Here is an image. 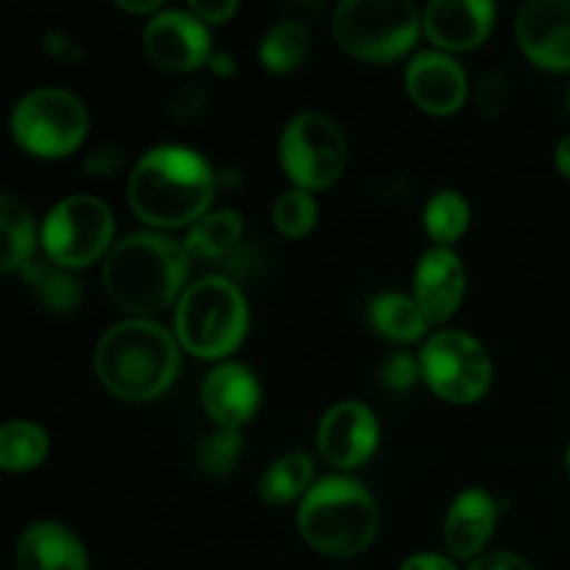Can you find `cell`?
<instances>
[{
    "label": "cell",
    "mask_w": 570,
    "mask_h": 570,
    "mask_svg": "<svg viewBox=\"0 0 570 570\" xmlns=\"http://www.w3.org/2000/svg\"><path fill=\"white\" fill-rule=\"evenodd\" d=\"M298 529L321 554L356 557L379 532L376 501L356 479L326 476L301 501Z\"/></svg>",
    "instance_id": "cell-4"
},
{
    "label": "cell",
    "mask_w": 570,
    "mask_h": 570,
    "mask_svg": "<svg viewBox=\"0 0 570 570\" xmlns=\"http://www.w3.org/2000/svg\"><path fill=\"white\" fill-rule=\"evenodd\" d=\"M115 215L95 195H70L45 217L42 248L53 265L65 271L87 267L109 254Z\"/></svg>",
    "instance_id": "cell-8"
},
{
    "label": "cell",
    "mask_w": 570,
    "mask_h": 570,
    "mask_svg": "<svg viewBox=\"0 0 570 570\" xmlns=\"http://www.w3.org/2000/svg\"><path fill=\"white\" fill-rule=\"evenodd\" d=\"M421 360H415L412 354H393L382 365V382L390 390H410L415 387L417 379H421Z\"/></svg>",
    "instance_id": "cell-31"
},
{
    "label": "cell",
    "mask_w": 570,
    "mask_h": 570,
    "mask_svg": "<svg viewBox=\"0 0 570 570\" xmlns=\"http://www.w3.org/2000/svg\"><path fill=\"white\" fill-rule=\"evenodd\" d=\"M371 326L382 337L395 340V343H415L426 334L429 321L423 317L421 306L415 298L404 293H382L371 301Z\"/></svg>",
    "instance_id": "cell-21"
},
{
    "label": "cell",
    "mask_w": 570,
    "mask_h": 570,
    "mask_svg": "<svg viewBox=\"0 0 570 570\" xmlns=\"http://www.w3.org/2000/svg\"><path fill=\"white\" fill-rule=\"evenodd\" d=\"M245 232V220L234 209L206 212L198 223H193L184 239V248L195 259H215L232 250Z\"/></svg>",
    "instance_id": "cell-22"
},
{
    "label": "cell",
    "mask_w": 570,
    "mask_h": 570,
    "mask_svg": "<svg viewBox=\"0 0 570 570\" xmlns=\"http://www.w3.org/2000/svg\"><path fill=\"white\" fill-rule=\"evenodd\" d=\"M50 440L42 426L31 421H11L0 429V468L22 473L37 468L48 456Z\"/></svg>",
    "instance_id": "cell-24"
},
{
    "label": "cell",
    "mask_w": 570,
    "mask_h": 570,
    "mask_svg": "<svg viewBox=\"0 0 570 570\" xmlns=\"http://www.w3.org/2000/svg\"><path fill=\"white\" fill-rule=\"evenodd\" d=\"M468 570H532V566L510 551H488V554L476 557Z\"/></svg>",
    "instance_id": "cell-35"
},
{
    "label": "cell",
    "mask_w": 570,
    "mask_h": 570,
    "mask_svg": "<svg viewBox=\"0 0 570 570\" xmlns=\"http://www.w3.org/2000/svg\"><path fill=\"white\" fill-rule=\"evenodd\" d=\"M499 523V501L482 488H468L451 504L443 523L445 549L456 560H476Z\"/></svg>",
    "instance_id": "cell-17"
},
{
    "label": "cell",
    "mask_w": 570,
    "mask_h": 570,
    "mask_svg": "<svg viewBox=\"0 0 570 570\" xmlns=\"http://www.w3.org/2000/svg\"><path fill=\"white\" fill-rule=\"evenodd\" d=\"M493 22L495 6L490 0H434L423 11V31L443 53L479 48Z\"/></svg>",
    "instance_id": "cell-15"
},
{
    "label": "cell",
    "mask_w": 570,
    "mask_h": 570,
    "mask_svg": "<svg viewBox=\"0 0 570 570\" xmlns=\"http://www.w3.org/2000/svg\"><path fill=\"white\" fill-rule=\"evenodd\" d=\"M248 301L223 276H206L187 287L176 306V337L200 360L234 354L248 334Z\"/></svg>",
    "instance_id": "cell-5"
},
{
    "label": "cell",
    "mask_w": 570,
    "mask_h": 570,
    "mask_svg": "<svg viewBox=\"0 0 570 570\" xmlns=\"http://www.w3.org/2000/svg\"><path fill=\"white\" fill-rule=\"evenodd\" d=\"M415 295L429 323H445L462 304L465 295V267L451 248H429L415 267Z\"/></svg>",
    "instance_id": "cell-16"
},
{
    "label": "cell",
    "mask_w": 570,
    "mask_h": 570,
    "mask_svg": "<svg viewBox=\"0 0 570 570\" xmlns=\"http://www.w3.org/2000/svg\"><path fill=\"white\" fill-rule=\"evenodd\" d=\"M421 373L440 399L451 404H473L493 382V362L473 334L438 332L423 345Z\"/></svg>",
    "instance_id": "cell-10"
},
{
    "label": "cell",
    "mask_w": 570,
    "mask_h": 570,
    "mask_svg": "<svg viewBox=\"0 0 570 570\" xmlns=\"http://www.w3.org/2000/svg\"><path fill=\"white\" fill-rule=\"evenodd\" d=\"M523 53L551 72L570 70V0H532L515 17Z\"/></svg>",
    "instance_id": "cell-12"
},
{
    "label": "cell",
    "mask_w": 570,
    "mask_h": 570,
    "mask_svg": "<svg viewBox=\"0 0 570 570\" xmlns=\"http://www.w3.org/2000/svg\"><path fill=\"white\" fill-rule=\"evenodd\" d=\"M476 100L484 115H499L507 106V100H510V83H507L504 72H484L476 89Z\"/></svg>",
    "instance_id": "cell-32"
},
{
    "label": "cell",
    "mask_w": 570,
    "mask_h": 570,
    "mask_svg": "<svg viewBox=\"0 0 570 570\" xmlns=\"http://www.w3.org/2000/svg\"><path fill=\"white\" fill-rule=\"evenodd\" d=\"M17 570H89L81 540L56 521L31 523L14 546Z\"/></svg>",
    "instance_id": "cell-19"
},
{
    "label": "cell",
    "mask_w": 570,
    "mask_h": 570,
    "mask_svg": "<svg viewBox=\"0 0 570 570\" xmlns=\"http://www.w3.org/2000/svg\"><path fill=\"white\" fill-rule=\"evenodd\" d=\"M312 48V33L304 22L284 20L276 22L271 31L265 33L259 45V61L267 72H276V76H287L295 72L304 59L309 56Z\"/></svg>",
    "instance_id": "cell-23"
},
{
    "label": "cell",
    "mask_w": 570,
    "mask_h": 570,
    "mask_svg": "<svg viewBox=\"0 0 570 570\" xmlns=\"http://www.w3.org/2000/svg\"><path fill=\"white\" fill-rule=\"evenodd\" d=\"M120 167H122V150L117 148H98L87 161H83V170H87L89 176H98V178L111 176V173H117Z\"/></svg>",
    "instance_id": "cell-36"
},
{
    "label": "cell",
    "mask_w": 570,
    "mask_h": 570,
    "mask_svg": "<svg viewBox=\"0 0 570 570\" xmlns=\"http://www.w3.org/2000/svg\"><path fill=\"white\" fill-rule=\"evenodd\" d=\"M468 223H471V206L454 189L432 195L426 212H423V226L440 248H449L451 243H456L465 234Z\"/></svg>",
    "instance_id": "cell-26"
},
{
    "label": "cell",
    "mask_w": 570,
    "mask_h": 570,
    "mask_svg": "<svg viewBox=\"0 0 570 570\" xmlns=\"http://www.w3.org/2000/svg\"><path fill=\"white\" fill-rule=\"evenodd\" d=\"M239 451H243V434H239V429L220 426L215 434H209L200 443L198 460L209 476H228L234 471V465H237Z\"/></svg>",
    "instance_id": "cell-29"
},
{
    "label": "cell",
    "mask_w": 570,
    "mask_h": 570,
    "mask_svg": "<svg viewBox=\"0 0 570 570\" xmlns=\"http://www.w3.org/2000/svg\"><path fill=\"white\" fill-rule=\"evenodd\" d=\"M193 14L198 17L200 22H228L234 14H237L239 3L237 0H193L189 3Z\"/></svg>",
    "instance_id": "cell-34"
},
{
    "label": "cell",
    "mask_w": 570,
    "mask_h": 570,
    "mask_svg": "<svg viewBox=\"0 0 570 570\" xmlns=\"http://www.w3.org/2000/svg\"><path fill=\"white\" fill-rule=\"evenodd\" d=\"M117 6L134 14H148V11H159L161 0H117Z\"/></svg>",
    "instance_id": "cell-39"
},
{
    "label": "cell",
    "mask_w": 570,
    "mask_h": 570,
    "mask_svg": "<svg viewBox=\"0 0 570 570\" xmlns=\"http://www.w3.org/2000/svg\"><path fill=\"white\" fill-rule=\"evenodd\" d=\"M33 245H37V228L31 212L14 195L6 193L0 198V267L14 273L31 265Z\"/></svg>",
    "instance_id": "cell-20"
},
{
    "label": "cell",
    "mask_w": 570,
    "mask_h": 570,
    "mask_svg": "<svg viewBox=\"0 0 570 570\" xmlns=\"http://www.w3.org/2000/svg\"><path fill=\"white\" fill-rule=\"evenodd\" d=\"M399 570H460L454 566V560L443 554H434V551H423V554H412L401 562Z\"/></svg>",
    "instance_id": "cell-37"
},
{
    "label": "cell",
    "mask_w": 570,
    "mask_h": 570,
    "mask_svg": "<svg viewBox=\"0 0 570 570\" xmlns=\"http://www.w3.org/2000/svg\"><path fill=\"white\" fill-rule=\"evenodd\" d=\"M568 111H570V92H568Z\"/></svg>",
    "instance_id": "cell-42"
},
{
    "label": "cell",
    "mask_w": 570,
    "mask_h": 570,
    "mask_svg": "<svg viewBox=\"0 0 570 570\" xmlns=\"http://www.w3.org/2000/svg\"><path fill=\"white\" fill-rule=\"evenodd\" d=\"M22 276L31 284V289L37 293V298L42 301L48 309L53 312H72L78 306V298H81V289H78L76 278L67 276L65 267L59 265H31L22 267Z\"/></svg>",
    "instance_id": "cell-27"
},
{
    "label": "cell",
    "mask_w": 570,
    "mask_h": 570,
    "mask_svg": "<svg viewBox=\"0 0 570 570\" xmlns=\"http://www.w3.org/2000/svg\"><path fill=\"white\" fill-rule=\"evenodd\" d=\"M566 465H568V473H570V445H568V451H566Z\"/></svg>",
    "instance_id": "cell-41"
},
{
    "label": "cell",
    "mask_w": 570,
    "mask_h": 570,
    "mask_svg": "<svg viewBox=\"0 0 570 570\" xmlns=\"http://www.w3.org/2000/svg\"><path fill=\"white\" fill-rule=\"evenodd\" d=\"M209 109V92L200 83H187L170 98V111L178 122H195Z\"/></svg>",
    "instance_id": "cell-30"
},
{
    "label": "cell",
    "mask_w": 570,
    "mask_h": 570,
    "mask_svg": "<svg viewBox=\"0 0 570 570\" xmlns=\"http://www.w3.org/2000/svg\"><path fill=\"white\" fill-rule=\"evenodd\" d=\"M209 67L217 78H232L237 72V61L232 53H212Z\"/></svg>",
    "instance_id": "cell-38"
},
{
    "label": "cell",
    "mask_w": 570,
    "mask_h": 570,
    "mask_svg": "<svg viewBox=\"0 0 570 570\" xmlns=\"http://www.w3.org/2000/svg\"><path fill=\"white\" fill-rule=\"evenodd\" d=\"M406 89L423 111L449 117L460 111L468 95L465 70L443 50H423L406 67Z\"/></svg>",
    "instance_id": "cell-14"
},
{
    "label": "cell",
    "mask_w": 570,
    "mask_h": 570,
    "mask_svg": "<svg viewBox=\"0 0 570 570\" xmlns=\"http://www.w3.org/2000/svg\"><path fill=\"white\" fill-rule=\"evenodd\" d=\"M215 198V173L209 161L184 145H159L139 156L128 178V204L134 215L156 228L193 226Z\"/></svg>",
    "instance_id": "cell-1"
},
{
    "label": "cell",
    "mask_w": 570,
    "mask_h": 570,
    "mask_svg": "<svg viewBox=\"0 0 570 570\" xmlns=\"http://www.w3.org/2000/svg\"><path fill=\"white\" fill-rule=\"evenodd\" d=\"M278 156L295 187L315 193V189L332 187L343 176L348 148L332 117L321 111H301L284 126Z\"/></svg>",
    "instance_id": "cell-9"
},
{
    "label": "cell",
    "mask_w": 570,
    "mask_h": 570,
    "mask_svg": "<svg viewBox=\"0 0 570 570\" xmlns=\"http://www.w3.org/2000/svg\"><path fill=\"white\" fill-rule=\"evenodd\" d=\"M145 50L150 59L170 72L198 70L212 59V37L193 11L167 9L145 26Z\"/></svg>",
    "instance_id": "cell-11"
},
{
    "label": "cell",
    "mask_w": 570,
    "mask_h": 570,
    "mask_svg": "<svg viewBox=\"0 0 570 570\" xmlns=\"http://www.w3.org/2000/svg\"><path fill=\"white\" fill-rule=\"evenodd\" d=\"M89 131V111L61 87H39L22 95L11 111V134L28 154L59 159L72 154Z\"/></svg>",
    "instance_id": "cell-7"
},
{
    "label": "cell",
    "mask_w": 570,
    "mask_h": 570,
    "mask_svg": "<svg viewBox=\"0 0 570 570\" xmlns=\"http://www.w3.org/2000/svg\"><path fill=\"white\" fill-rule=\"evenodd\" d=\"M421 26V11L410 0H343L332 33L356 59L393 61L417 42Z\"/></svg>",
    "instance_id": "cell-6"
},
{
    "label": "cell",
    "mask_w": 570,
    "mask_h": 570,
    "mask_svg": "<svg viewBox=\"0 0 570 570\" xmlns=\"http://www.w3.org/2000/svg\"><path fill=\"white\" fill-rule=\"evenodd\" d=\"M262 390L256 382L254 371L239 362H223L209 376L204 379L200 387V401L204 410L215 423L226 429H239L245 421H250L259 406Z\"/></svg>",
    "instance_id": "cell-18"
},
{
    "label": "cell",
    "mask_w": 570,
    "mask_h": 570,
    "mask_svg": "<svg viewBox=\"0 0 570 570\" xmlns=\"http://www.w3.org/2000/svg\"><path fill=\"white\" fill-rule=\"evenodd\" d=\"M317 445L328 465L343 471L362 465L371 460L379 445L376 415L362 401H340L323 415Z\"/></svg>",
    "instance_id": "cell-13"
},
{
    "label": "cell",
    "mask_w": 570,
    "mask_h": 570,
    "mask_svg": "<svg viewBox=\"0 0 570 570\" xmlns=\"http://www.w3.org/2000/svg\"><path fill=\"white\" fill-rule=\"evenodd\" d=\"M312 471H315V465H312L309 456L301 454V451L282 456V460H276L265 473H262L259 479L262 501L282 507V504H289V501H295L298 495H306L312 484Z\"/></svg>",
    "instance_id": "cell-25"
},
{
    "label": "cell",
    "mask_w": 570,
    "mask_h": 570,
    "mask_svg": "<svg viewBox=\"0 0 570 570\" xmlns=\"http://www.w3.org/2000/svg\"><path fill=\"white\" fill-rule=\"evenodd\" d=\"M273 223L284 237H304L317 223V200L306 189H287L273 204Z\"/></svg>",
    "instance_id": "cell-28"
},
{
    "label": "cell",
    "mask_w": 570,
    "mask_h": 570,
    "mask_svg": "<svg viewBox=\"0 0 570 570\" xmlns=\"http://www.w3.org/2000/svg\"><path fill=\"white\" fill-rule=\"evenodd\" d=\"M187 276L189 254L184 243L154 232L128 234L111 245L104 262L106 295L134 317L167 309Z\"/></svg>",
    "instance_id": "cell-2"
},
{
    "label": "cell",
    "mask_w": 570,
    "mask_h": 570,
    "mask_svg": "<svg viewBox=\"0 0 570 570\" xmlns=\"http://www.w3.org/2000/svg\"><path fill=\"white\" fill-rule=\"evenodd\" d=\"M42 48L53 56L56 61H65V65H78L83 59V48L65 31H48L42 39Z\"/></svg>",
    "instance_id": "cell-33"
},
{
    "label": "cell",
    "mask_w": 570,
    "mask_h": 570,
    "mask_svg": "<svg viewBox=\"0 0 570 570\" xmlns=\"http://www.w3.org/2000/svg\"><path fill=\"white\" fill-rule=\"evenodd\" d=\"M554 161H557V170H560L566 178H570V134L568 137H562L560 145H557Z\"/></svg>",
    "instance_id": "cell-40"
},
{
    "label": "cell",
    "mask_w": 570,
    "mask_h": 570,
    "mask_svg": "<svg viewBox=\"0 0 570 570\" xmlns=\"http://www.w3.org/2000/svg\"><path fill=\"white\" fill-rule=\"evenodd\" d=\"M178 343L148 317H128L100 337L95 371L100 384L122 401H150L178 376Z\"/></svg>",
    "instance_id": "cell-3"
}]
</instances>
